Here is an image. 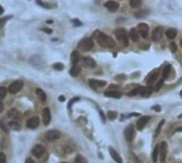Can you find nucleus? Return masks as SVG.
I'll list each match as a JSON object with an SVG mask.
<instances>
[{
    "label": "nucleus",
    "mask_w": 182,
    "mask_h": 163,
    "mask_svg": "<svg viewBox=\"0 0 182 163\" xmlns=\"http://www.w3.org/2000/svg\"><path fill=\"white\" fill-rule=\"evenodd\" d=\"M92 37L98 42V44L103 48H114L115 47V42L111 36L107 34H104L100 30H95L92 34Z\"/></svg>",
    "instance_id": "nucleus-1"
},
{
    "label": "nucleus",
    "mask_w": 182,
    "mask_h": 163,
    "mask_svg": "<svg viewBox=\"0 0 182 163\" xmlns=\"http://www.w3.org/2000/svg\"><path fill=\"white\" fill-rule=\"evenodd\" d=\"M115 35L117 37V40L120 42V44L122 46L126 47L129 45V36H128V32L123 28H119L115 31Z\"/></svg>",
    "instance_id": "nucleus-2"
},
{
    "label": "nucleus",
    "mask_w": 182,
    "mask_h": 163,
    "mask_svg": "<svg viewBox=\"0 0 182 163\" xmlns=\"http://www.w3.org/2000/svg\"><path fill=\"white\" fill-rule=\"evenodd\" d=\"M93 41L90 37H86V39H83L80 41L78 45H77V48L79 49L80 51L83 52H86V51H90L91 49L93 48Z\"/></svg>",
    "instance_id": "nucleus-3"
},
{
    "label": "nucleus",
    "mask_w": 182,
    "mask_h": 163,
    "mask_svg": "<svg viewBox=\"0 0 182 163\" xmlns=\"http://www.w3.org/2000/svg\"><path fill=\"white\" fill-rule=\"evenodd\" d=\"M23 86H24V82L21 81V80H16V81H14L13 83L10 84L8 90H9V92L11 94H16V93H18L22 90Z\"/></svg>",
    "instance_id": "nucleus-4"
},
{
    "label": "nucleus",
    "mask_w": 182,
    "mask_h": 163,
    "mask_svg": "<svg viewBox=\"0 0 182 163\" xmlns=\"http://www.w3.org/2000/svg\"><path fill=\"white\" fill-rule=\"evenodd\" d=\"M137 31L142 39H147L149 35V26L145 22H142L137 26Z\"/></svg>",
    "instance_id": "nucleus-5"
},
{
    "label": "nucleus",
    "mask_w": 182,
    "mask_h": 163,
    "mask_svg": "<svg viewBox=\"0 0 182 163\" xmlns=\"http://www.w3.org/2000/svg\"><path fill=\"white\" fill-rule=\"evenodd\" d=\"M60 137V132L57 130H48L45 133V139L48 142H54Z\"/></svg>",
    "instance_id": "nucleus-6"
},
{
    "label": "nucleus",
    "mask_w": 182,
    "mask_h": 163,
    "mask_svg": "<svg viewBox=\"0 0 182 163\" xmlns=\"http://www.w3.org/2000/svg\"><path fill=\"white\" fill-rule=\"evenodd\" d=\"M124 137L128 142H132L134 140V137H135V130H134V127L132 125L128 126V127L124 129Z\"/></svg>",
    "instance_id": "nucleus-7"
},
{
    "label": "nucleus",
    "mask_w": 182,
    "mask_h": 163,
    "mask_svg": "<svg viewBox=\"0 0 182 163\" xmlns=\"http://www.w3.org/2000/svg\"><path fill=\"white\" fill-rule=\"evenodd\" d=\"M39 124H40L39 117H38V116H32V117H30V118L27 120L26 125L29 129H36V128H38Z\"/></svg>",
    "instance_id": "nucleus-8"
},
{
    "label": "nucleus",
    "mask_w": 182,
    "mask_h": 163,
    "mask_svg": "<svg viewBox=\"0 0 182 163\" xmlns=\"http://www.w3.org/2000/svg\"><path fill=\"white\" fill-rule=\"evenodd\" d=\"M163 33H164V29L162 27H158L156 28L153 32H152V41L154 42H159L161 40V37L163 36Z\"/></svg>",
    "instance_id": "nucleus-9"
},
{
    "label": "nucleus",
    "mask_w": 182,
    "mask_h": 163,
    "mask_svg": "<svg viewBox=\"0 0 182 163\" xmlns=\"http://www.w3.org/2000/svg\"><path fill=\"white\" fill-rule=\"evenodd\" d=\"M89 84L90 86L94 90H97L99 88H103L106 85V81H103V80H97V79H90L89 80Z\"/></svg>",
    "instance_id": "nucleus-10"
},
{
    "label": "nucleus",
    "mask_w": 182,
    "mask_h": 163,
    "mask_svg": "<svg viewBox=\"0 0 182 163\" xmlns=\"http://www.w3.org/2000/svg\"><path fill=\"white\" fill-rule=\"evenodd\" d=\"M104 7L111 12H116L117 10L119 9V3L116 2V1H113V0H108V1H106L104 3Z\"/></svg>",
    "instance_id": "nucleus-11"
},
{
    "label": "nucleus",
    "mask_w": 182,
    "mask_h": 163,
    "mask_svg": "<svg viewBox=\"0 0 182 163\" xmlns=\"http://www.w3.org/2000/svg\"><path fill=\"white\" fill-rule=\"evenodd\" d=\"M32 154L36 157V158H41L42 156H43V154L45 153V148L44 146L42 145H36L33 148H32Z\"/></svg>",
    "instance_id": "nucleus-12"
},
{
    "label": "nucleus",
    "mask_w": 182,
    "mask_h": 163,
    "mask_svg": "<svg viewBox=\"0 0 182 163\" xmlns=\"http://www.w3.org/2000/svg\"><path fill=\"white\" fill-rule=\"evenodd\" d=\"M166 156H167V143L163 141L160 145V159L162 162L166 160Z\"/></svg>",
    "instance_id": "nucleus-13"
},
{
    "label": "nucleus",
    "mask_w": 182,
    "mask_h": 163,
    "mask_svg": "<svg viewBox=\"0 0 182 163\" xmlns=\"http://www.w3.org/2000/svg\"><path fill=\"white\" fill-rule=\"evenodd\" d=\"M42 116H43V124L45 126H47L50 120H52V115H50V110L49 108H44L43 112H42Z\"/></svg>",
    "instance_id": "nucleus-14"
},
{
    "label": "nucleus",
    "mask_w": 182,
    "mask_h": 163,
    "mask_svg": "<svg viewBox=\"0 0 182 163\" xmlns=\"http://www.w3.org/2000/svg\"><path fill=\"white\" fill-rule=\"evenodd\" d=\"M83 65L89 67V68H93V67H95L97 63L91 57H84L83 58Z\"/></svg>",
    "instance_id": "nucleus-15"
},
{
    "label": "nucleus",
    "mask_w": 182,
    "mask_h": 163,
    "mask_svg": "<svg viewBox=\"0 0 182 163\" xmlns=\"http://www.w3.org/2000/svg\"><path fill=\"white\" fill-rule=\"evenodd\" d=\"M149 119H150V117H149V116H142L140 118L138 119L137 123H136L138 130H142V129H144V127L146 126V124L148 123V120H149Z\"/></svg>",
    "instance_id": "nucleus-16"
},
{
    "label": "nucleus",
    "mask_w": 182,
    "mask_h": 163,
    "mask_svg": "<svg viewBox=\"0 0 182 163\" xmlns=\"http://www.w3.org/2000/svg\"><path fill=\"white\" fill-rule=\"evenodd\" d=\"M108 150H109V154H111V158H113V160H115L117 163H123V161H122V159H121V157L119 156V154L116 151L113 147H109L108 148Z\"/></svg>",
    "instance_id": "nucleus-17"
},
{
    "label": "nucleus",
    "mask_w": 182,
    "mask_h": 163,
    "mask_svg": "<svg viewBox=\"0 0 182 163\" xmlns=\"http://www.w3.org/2000/svg\"><path fill=\"white\" fill-rule=\"evenodd\" d=\"M177 29H175V28H169L168 30L165 32V34L167 36V39L169 40H173L176 36H177Z\"/></svg>",
    "instance_id": "nucleus-18"
},
{
    "label": "nucleus",
    "mask_w": 182,
    "mask_h": 163,
    "mask_svg": "<svg viewBox=\"0 0 182 163\" xmlns=\"http://www.w3.org/2000/svg\"><path fill=\"white\" fill-rule=\"evenodd\" d=\"M104 95L111 98H121V92H118V91H106L104 93Z\"/></svg>",
    "instance_id": "nucleus-19"
},
{
    "label": "nucleus",
    "mask_w": 182,
    "mask_h": 163,
    "mask_svg": "<svg viewBox=\"0 0 182 163\" xmlns=\"http://www.w3.org/2000/svg\"><path fill=\"white\" fill-rule=\"evenodd\" d=\"M156 78H158V71H153L152 73H150L149 76L146 78V82L147 83H153V82L156 81Z\"/></svg>",
    "instance_id": "nucleus-20"
},
{
    "label": "nucleus",
    "mask_w": 182,
    "mask_h": 163,
    "mask_svg": "<svg viewBox=\"0 0 182 163\" xmlns=\"http://www.w3.org/2000/svg\"><path fill=\"white\" fill-rule=\"evenodd\" d=\"M152 91H153V88H151V86H146V88H142L140 95H142L144 98H147V97H149L151 94H152Z\"/></svg>",
    "instance_id": "nucleus-21"
},
{
    "label": "nucleus",
    "mask_w": 182,
    "mask_h": 163,
    "mask_svg": "<svg viewBox=\"0 0 182 163\" xmlns=\"http://www.w3.org/2000/svg\"><path fill=\"white\" fill-rule=\"evenodd\" d=\"M129 35H130V39L133 41V42H137L138 41V32H137V29H135V28H132L129 32Z\"/></svg>",
    "instance_id": "nucleus-22"
},
{
    "label": "nucleus",
    "mask_w": 182,
    "mask_h": 163,
    "mask_svg": "<svg viewBox=\"0 0 182 163\" xmlns=\"http://www.w3.org/2000/svg\"><path fill=\"white\" fill-rule=\"evenodd\" d=\"M78 61H79V53H78V51L75 50L71 53V62L73 63V65H76L78 63Z\"/></svg>",
    "instance_id": "nucleus-23"
},
{
    "label": "nucleus",
    "mask_w": 182,
    "mask_h": 163,
    "mask_svg": "<svg viewBox=\"0 0 182 163\" xmlns=\"http://www.w3.org/2000/svg\"><path fill=\"white\" fill-rule=\"evenodd\" d=\"M80 73V66L78 65H73L71 69H70V75L73 76V77H77V76L79 75Z\"/></svg>",
    "instance_id": "nucleus-24"
},
{
    "label": "nucleus",
    "mask_w": 182,
    "mask_h": 163,
    "mask_svg": "<svg viewBox=\"0 0 182 163\" xmlns=\"http://www.w3.org/2000/svg\"><path fill=\"white\" fill-rule=\"evenodd\" d=\"M36 95H38V97L40 98V100H42V101H46V94H45V92L42 90V88H36Z\"/></svg>",
    "instance_id": "nucleus-25"
},
{
    "label": "nucleus",
    "mask_w": 182,
    "mask_h": 163,
    "mask_svg": "<svg viewBox=\"0 0 182 163\" xmlns=\"http://www.w3.org/2000/svg\"><path fill=\"white\" fill-rule=\"evenodd\" d=\"M159 154H160V146H156L154 149H153V153H152V161H153V163L158 162Z\"/></svg>",
    "instance_id": "nucleus-26"
},
{
    "label": "nucleus",
    "mask_w": 182,
    "mask_h": 163,
    "mask_svg": "<svg viewBox=\"0 0 182 163\" xmlns=\"http://www.w3.org/2000/svg\"><path fill=\"white\" fill-rule=\"evenodd\" d=\"M170 71H171V66L170 65H166L164 67V69H163V73H162V76H163V79H166L167 77L169 76L170 74Z\"/></svg>",
    "instance_id": "nucleus-27"
},
{
    "label": "nucleus",
    "mask_w": 182,
    "mask_h": 163,
    "mask_svg": "<svg viewBox=\"0 0 182 163\" xmlns=\"http://www.w3.org/2000/svg\"><path fill=\"white\" fill-rule=\"evenodd\" d=\"M8 126H9L11 129H13V130H16V131H18V130H21V125L17 123V122H10L9 124H8Z\"/></svg>",
    "instance_id": "nucleus-28"
},
{
    "label": "nucleus",
    "mask_w": 182,
    "mask_h": 163,
    "mask_svg": "<svg viewBox=\"0 0 182 163\" xmlns=\"http://www.w3.org/2000/svg\"><path fill=\"white\" fill-rule=\"evenodd\" d=\"M149 13V11H147V10H142V11H138L135 13V17L136 18H144L146 17V15Z\"/></svg>",
    "instance_id": "nucleus-29"
},
{
    "label": "nucleus",
    "mask_w": 182,
    "mask_h": 163,
    "mask_svg": "<svg viewBox=\"0 0 182 163\" xmlns=\"http://www.w3.org/2000/svg\"><path fill=\"white\" fill-rule=\"evenodd\" d=\"M140 5H142V0H130V5H131V8H133V9L138 8Z\"/></svg>",
    "instance_id": "nucleus-30"
},
{
    "label": "nucleus",
    "mask_w": 182,
    "mask_h": 163,
    "mask_svg": "<svg viewBox=\"0 0 182 163\" xmlns=\"http://www.w3.org/2000/svg\"><path fill=\"white\" fill-rule=\"evenodd\" d=\"M18 116V112L16 109H11V110L8 112V117L10 118H14V117H17Z\"/></svg>",
    "instance_id": "nucleus-31"
},
{
    "label": "nucleus",
    "mask_w": 182,
    "mask_h": 163,
    "mask_svg": "<svg viewBox=\"0 0 182 163\" xmlns=\"http://www.w3.org/2000/svg\"><path fill=\"white\" fill-rule=\"evenodd\" d=\"M9 92V90L5 86H0V99H3L7 96V93Z\"/></svg>",
    "instance_id": "nucleus-32"
},
{
    "label": "nucleus",
    "mask_w": 182,
    "mask_h": 163,
    "mask_svg": "<svg viewBox=\"0 0 182 163\" xmlns=\"http://www.w3.org/2000/svg\"><path fill=\"white\" fill-rule=\"evenodd\" d=\"M75 163H87V161H86V159H85L84 156L77 154L75 157Z\"/></svg>",
    "instance_id": "nucleus-33"
},
{
    "label": "nucleus",
    "mask_w": 182,
    "mask_h": 163,
    "mask_svg": "<svg viewBox=\"0 0 182 163\" xmlns=\"http://www.w3.org/2000/svg\"><path fill=\"white\" fill-rule=\"evenodd\" d=\"M164 120H161L160 122V124H159V125H158V127H156V131H154V137H158V136H159V134H160V131H161V129H162V126H163V125H164Z\"/></svg>",
    "instance_id": "nucleus-34"
},
{
    "label": "nucleus",
    "mask_w": 182,
    "mask_h": 163,
    "mask_svg": "<svg viewBox=\"0 0 182 163\" xmlns=\"http://www.w3.org/2000/svg\"><path fill=\"white\" fill-rule=\"evenodd\" d=\"M36 2L38 3V5H40L41 7L45 8V9H52V8H53V7H50L48 3H45V2H43L42 0H36Z\"/></svg>",
    "instance_id": "nucleus-35"
},
{
    "label": "nucleus",
    "mask_w": 182,
    "mask_h": 163,
    "mask_svg": "<svg viewBox=\"0 0 182 163\" xmlns=\"http://www.w3.org/2000/svg\"><path fill=\"white\" fill-rule=\"evenodd\" d=\"M107 116H108V118L111 119V120H114L117 117V112L116 111H108Z\"/></svg>",
    "instance_id": "nucleus-36"
},
{
    "label": "nucleus",
    "mask_w": 182,
    "mask_h": 163,
    "mask_svg": "<svg viewBox=\"0 0 182 163\" xmlns=\"http://www.w3.org/2000/svg\"><path fill=\"white\" fill-rule=\"evenodd\" d=\"M53 67H54V69H56V71H62L63 68H64L62 63H55L53 65Z\"/></svg>",
    "instance_id": "nucleus-37"
},
{
    "label": "nucleus",
    "mask_w": 182,
    "mask_h": 163,
    "mask_svg": "<svg viewBox=\"0 0 182 163\" xmlns=\"http://www.w3.org/2000/svg\"><path fill=\"white\" fill-rule=\"evenodd\" d=\"M142 88H135V90H133L132 92L130 93L129 96H135V95H137L138 93L140 94V93H142Z\"/></svg>",
    "instance_id": "nucleus-38"
},
{
    "label": "nucleus",
    "mask_w": 182,
    "mask_h": 163,
    "mask_svg": "<svg viewBox=\"0 0 182 163\" xmlns=\"http://www.w3.org/2000/svg\"><path fill=\"white\" fill-rule=\"evenodd\" d=\"M10 18H12V16H8V17H2L0 18V28H2V27L5 25V22L7 20H9Z\"/></svg>",
    "instance_id": "nucleus-39"
},
{
    "label": "nucleus",
    "mask_w": 182,
    "mask_h": 163,
    "mask_svg": "<svg viewBox=\"0 0 182 163\" xmlns=\"http://www.w3.org/2000/svg\"><path fill=\"white\" fill-rule=\"evenodd\" d=\"M169 48H170V51H171V52L175 53L176 51H177V45L175 44L173 42H171V43L169 44Z\"/></svg>",
    "instance_id": "nucleus-40"
},
{
    "label": "nucleus",
    "mask_w": 182,
    "mask_h": 163,
    "mask_svg": "<svg viewBox=\"0 0 182 163\" xmlns=\"http://www.w3.org/2000/svg\"><path fill=\"white\" fill-rule=\"evenodd\" d=\"M163 83H164V79H161L158 83H156V88H154V90L156 91H159L161 88H162V85H163Z\"/></svg>",
    "instance_id": "nucleus-41"
},
{
    "label": "nucleus",
    "mask_w": 182,
    "mask_h": 163,
    "mask_svg": "<svg viewBox=\"0 0 182 163\" xmlns=\"http://www.w3.org/2000/svg\"><path fill=\"white\" fill-rule=\"evenodd\" d=\"M72 22H73V25H74L75 27L83 26V24H81V22H80L79 19H72Z\"/></svg>",
    "instance_id": "nucleus-42"
},
{
    "label": "nucleus",
    "mask_w": 182,
    "mask_h": 163,
    "mask_svg": "<svg viewBox=\"0 0 182 163\" xmlns=\"http://www.w3.org/2000/svg\"><path fill=\"white\" fill-rule=\"evenodd\" d=\"M0 127H1V129H2V130H3V132L9 133V128L7 127L5 124L2 123V122H0Z\"/></svg>",
    "instance_id": "nucleus-43"
},
{
    "label": "nucleus",
    "mask_w": 182,
    "mask_h": 163,
    "mask_svg": "<svg viewBox=\"0 0 182 163\" xmlns=\"http://www.w3.org/2000/svg\"><path fill=\"white\" fill-rule=\"evenodd\" d=\"M7 162V157L3 153H0V163H5Z\"/></svg>",
    "instance_id": "nucleus-44"
},
{
    "label": "nucleus",
    "mask_w": 182,
    "mask_h": 163,
    "mask_svg": "<svg viewBox=\"0 0 182 163\" xmlns=\"http://www.w3.org/2000/svg\"><path fill=\"white\" fill-rule=\"evenodd\" d=\"M77 100H79V98H78V97H75V98H73V99H71V101L69 102V106H68V108H69V109H71L72 105H73L74 102L77 101Z\"/></svg>",
    "instance_id": "nucleus-45"
},
{
    "label": "nucleus",
    "mask_w": 182,
    "mask_h": 163,
    "mask_svg": "<svg viewBox=\"0 0 182 163\" xmlns=\"http://www.w3.org/2000/svg\"><path fill=\"white\" fill-rule=\"evenodd\" d=\"M42 31H44L45 33H47V34L53 33V30H52V29H48V28H42Z\"/></svg>",
    "instance_id": "nucleus-46"
},
{
    "label": "nucleus",
    "mask_w": 182,
    "mask_h": 163,
    "mask_svg": "<svg viewBox=\"0 0 182 163\" xmlns=\"http://www.w3.org/2000/svg\"><path fill=\"white\" fill-rule=\"evenodd\" d=\"M152 109H153L154 111H156V112H161V107L160 106H154Z\"/></svg>",
    "instance_id": "nucleus-47"
},
{
    "label": "nucleus",
    "mask_w": 182,
    "mask_h": 163,
    "mask_svg": "<svg viewBox=\"0 0 182 163\" xmlns=\"http://www.w3.org/2000/svg\"><path fill=\"white\" fill-rule=\"evenodd\" d=\"M64 100H66V97L63 96V95H61V96H59V101L63 102Z\"/></svg>",
    "instance_id": "nucleus-48"
},
{
    "label": "nucleus",
    "mask_w": 182,
    "mask_h": 163,
    "mask_svg": "<svg viewBox=\"0 0 182 163\" xmlns=\"http://www.w3.org/2000/svg\"><path fill=\"white\" fill-rule=\"evenodd\" d=\"M26 163H36V162H34V161H33L31 158H28L26 160Z\"/></svg>",
    "instance_id": "nucleus-49"
},
{
    "label": "nucleus",
    "mask_w": 182,
    "mask_h": 163,
    "mask_svg": "<svg viewBox=\"0 0 182 163\" xmlns=\"http://www.w3.org/2000/svg\"><path fill=\"white\" fill-rule=\"evenodd\" d=\"M100 115H101V117H102V120H103V122H105V116H104V114H103L102 111H100Z\"/></svg>",
    "instance_id": "nucleus-50"
},
{
    "label": "nucleus",
    "mask_w": 182,
    "mask_h": 163,
    "mask_svg": "<svg viewBox=\"0 0 182 163\" xmlns=\"http://www.w3.org/2000/svg\"><path fill=\"white\" fill-rule=\"evenodd\" d=\"M3 109H5V108H3V103L0 101V113H1L2 111H3Z\"/></svg>",
    "instance_id": "nucleus-51"
},
{
    "label": "nucleus",
    "mask_w": 182,
    "mask_h": 163,
    "mask_svg": "<svg viewBox=\"0 0 182 163\" xmlns=\"http://www.w3.org/2000/svg\"><path fill=\"white\" fill-rule=\"evenodd\" d=\"M3 12H5V10H3V8L0 5V15H2V14H3Z\"/></svg>",
    "instance_id": "nucleus-52"
},
{
    "label": "nucleus",
    "mask_w": 182,
    "mask_h": 163,
    "mask_svg": "<svg viewBox=\"0 0 182 163\" xmlns=\"http://www.w3.org/2000/svg\"><path fill=\"white\" fill-rule=\"evenodd\" d=\"M179 131H182V128H177L176 129V132H179Z\"/></svg>",
    "instance_id": "nucleus-53"
},
{
    "label": "nucleus",
    "mask_w": 182,
    "mask_h": 163,
    "mask_svg": "<svg viewBox=\"0 0 182 163\" xmlns=\"http://www.w3.org/2000/svg\"><path fill=\"white\" fill-rule=\"evenodd\" d=\"M178 117H179V118H182V114H180L179 116H178Z\"/></svg>",
    "instance_id": "nucleus-54"
},
{
    "label": "nucleus",
    "mask_w": 182,
    "mask_h": 163,
    "mask_svg": "<svg viewBox=\"0 0 182 163\" xmlns=\"http://www.w3.org/2000/svg\"><path fill=\"white\" fill-rule=\"evenodd\" d=\"M180 45H181V48H182V39H181V41H180Z\"/></svg>",
    "instance_id": "nucleus-55"
},
{
    "label": "nucleus",
    "mask_w": 182,
    "mask_h": 163,
    "mask_svg": "<svg viewBox=\"0 0 182 163\" xmlns=\"http://www.w3.org/2000/svg\"><path fill=\"white\" fill-rule=\"evenodd\" d=\"M180 96L182 97V91H181V92H180Z\"/></svg>",
    "instance_id": "nucleus-56"
},
{
    "label": "nucleus",
    "mask_w": 182,
    "mask_h": 163,
    "mask_svg": "<svg viewBox=\"0 0 182 163\" xmlns=\"http://www.w3.org/2000/svg\"><path fill=\"white\" fill-rule=\"evenodd\" d=\"M62 163H67V162H62Z\"/></svg>",
    "instance_id": "nucleus-57"
}]
</instances>
